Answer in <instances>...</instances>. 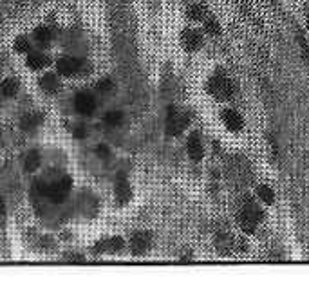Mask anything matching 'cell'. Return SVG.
I'll list each match as a JSON object with an SVG mask.
<instances>
[{
  "mask_svg": "<svg viewBox=\"0 0 309 298\" xmlns=\"http://www.w3.org/2000/svg\"><path fill=\"white\" fill-rule=\"evenodd\" d=\"M47 63H49V58L44 56L42 53H29V56H27V67L34 71L44 69Z\"/></svg>",
  "mask_w": 309,
  "mask_h": 298,
  "instance_id": "7c38bea8",
  "label": "cell"
},
{
  "mask_svg": "<svg viewBox=\"0 0 309 298\" xmlns=\"http://www.w3.org/2000/svg\"><path fill=\"white\" fill-rule=\"evenodd\" d=\"M221 118H222V121H224V125L228 126L230 130H233V132L240 130V129H242V125H244V121H242V116H240L239 112L232 111V109H226V111H222Z\"/></svg>",
  "mask_w": 309,
  "mask_h": 298,
  "instance_id": "9c48e42d",
  "label": "cell"
},
{
  "mask_svg": "<svg viewBox=\"0 0 309 298\" xmlns=\"http://www.w3.org/2000/svg\"><path fill=\"white\" fill-rule=\"evenodd\" d=\"M0 91H2V94H4L6 98H11V96H15L16 91H18V81H16L15 78H8V80L2 81Z\"/></svg>",
  "mask_w": 309,
  "mask_h": 298,
  "instance_id": "5bb4252c",
  "label": "cell"
},
{
  "mask_svg": "<svg viewBox=\"0 0 309 298\" xmlns=\"http://www.w3.org/2000/svg\"><path fill=\"white\" fill-rule=\"evenodd\" d=\"M73 188V179L71 177H60L56 183H53L49 188H46V195L53 201V203H64L67 199L69 191Z\"/></svg>",
  "mask_w": 309,
  "mask_h": 298,
  "instance_id": "277c9868",
  "label": "cell"
},
{
  "mask_svg": "<svg viewBox=\"0 0 309 298\" xmlns=\"http://www.w3.org/2000/svg\"><path fill=\"white\" fill-rule=\"evenodd\" d=\"M40 85L44 87V91H47V92H54V91H58V78L54 76V74H46V76L40 80Z\"/></svg>",
  "mask_w": 309,
  "mask_h": 298,
  "instance_id": "e0dca14e",
  "label": "cell"
},
{
  "mask_svg": "<svg viewBox=\"0 0 309 298\" xmlns=\"http://www.w3.org/2000/svg\"><path fill=\"white\" fill-rule=\"evenodd\" d=\"M98 91L101 92H111L112 91V81L111 80H103L98 83Z\"/></svg>",
  "mask_w": 309,
  "mask_h": 298,
  "instance_id": "484cf974",
  "label": "cell"
},
{
  "mask_svg": "<svg viewBox=\"0 0 309 298\" xmlns=\"http://www.w3.org/2000/svg\"><path fill=\"white\" fill-rule=\"evenodd\" d=\"M257 194H259V197L262 199L264 203H267V204L273 203L275 194H273V190H271L270 186H266V184H262V186H259V190H257Z\"/></svg>",
  "mask_w": 309,
  "mask_h": 298,
  "instance_id": "7402d4cb",
  "label": "cell"
},
{
  "mask_svg": "<svg viewBox=\"0 0 309 298\" xmlns=\"http://www.w3.org/2000/svg\"><path fill=\"white\" fill-rule=\"evenodd\" d=\"M187 150H188V156H190L194 161H201L202 159V154H204V150H202L201 139H199L197 134L190 136V139H188V143H187Z\"/></svg>",
  "mask_w": 309,
  "mask_h": 298,
  "instance_id": "30bf717a",
  "label": "cell"
},
{
  "mask_svg": "<svg viewBox=\"0 0 309 298\" xmlns=\"http://www.w3.org/2000/svg\"><path fill=\"white\" fill-rule=\"evenodd\" d=\"M297 40H298V44H300L302 56H304V60L309 63V46H307V42H305V38L300 35V33H298V35H297Z\"/></svg>",
  "mask_w": 309,
  "mask_h": 298,
  "instance_id": "cb8c5ba5",
  "label": "cell"
},
{
  "mask_svg": "<svg viewBox=\"0 0 309 298\" xmlns=\"http://www.w3.org/2000/svg\"><path fill=\"white\" fill-rule=\"evenodd\" d=\"M74 105H76V111L84 116H92L96 111V99L89 92H80L74 99Z\"/></svg>",
  "mask_w": 309,
  "mask_h": 298,
  "instance_id": "8992f818",
  "label": "cell"
},
{
  "mask_svg": "<svg viewBox=\"0 0 309 298\" xmlns=\"http://www.w3.org/2000/svg\"><path fill=\"white\" fill-rule=\"evenodd\" d=\"M24 164H26V170L27 172H33V170L38 168L40 164V156L38 152H29L26 156V161H24Z\"/></svg>",
  "mask_w": 309,
  "mask_h": 298,
  "instance_id": "ffe728a7",
  "label": "cell"
},
{
  "mask_svg": "<svg viewBox=\"0 0 309 298\" xmlns=\"http://www.w3.org/2000/svg\"><path fill=\"white\" fill-rule=\"evenodd\" d=\"M98 154H99V156H103V157H107L109 156L107 146H98Z\"/></svg>",
  "mask_w": 309,
  "mask_h": 298,
  "instance_id": "4316f807",
  "label": "cell"
},
{
  "mask_svg": "<svg viewBox=\"0 0 309 298\" xmlns=\"http://www.w3.org/2000/svg\"><path fill=\"white\" fill-rule=\"evenodd\" d=\"M15 49L18 51V53H27V51L31 49V47H29V40L24 38V36H20V38H16V42H15Z\"/></svg>",
  "mask_w": 309,
  "mask_h": 298,
  "instance_id": "d4e9b609",
  "label": "cell"
},
{
  "mask_svg": "<svg viewBox=\"0 0 309 298\" xmlns=\"http://www.w3.org/2000/svg\"><path fill=\"white\" fill-rule=\"evenodd\" d=\"M187 15L190 20H204L208 16V9L204 8V4H190L187 9Z\"/></svg>",
  "mask_w": 309,
  "mask_h": 298,
  "instance_id": "4fadbf2b",
  "label": "cell"
},
{
  "mask_svg": "<svg viewBox=\"0 0 309 298\" xmlns=\"http://www.w3.org/2000/svg\"><path fill=\"white\" fill-rule=\"evenodd\" d=\"M0 22H2V18H0Z\"/></svg>",
  "mask_w": 309,
  "mask_h": 298,
  "instance_id": "f1b7e54d",
  "label": "cell"
},
{
  "mask_svg": "<svg viewBox=\"0 0 309 298\" xmlns=\"http://www.w3.org/2000/svg\"><path fill=\"white\" fill-rule=\"evenodd\" d=\"M202 22H204V31L208 33V35H212V36L221 35V26H219V22L214 18V16L208 15Z\"/></svg>",
  "mask_w": 309,
  "mask_h": 298,
  "instance_id": "9a60e30c",
  "label": "cell"
},
{
  "mask_svg": "<svg viewBox=\"0 0 309 298\" xmlns=\"http://www.w3.org/2000/svg\"><path fill=\"white\" fill-rule=\"evenodd\" d=\"M305 20H307V24H309V2L305 4Z\"/></svg>",
  "mask_w": 309,
  "mask_h": 298,
  "instance_id": "83f0119b",
  "label": "cell"
},
{
  "mask_svg": "<svg viewBox=\"0 0 309 298\" xmlns=\"http://www.w3.org/2000/svg\"><path fill=\"white\" fill-rule=\"evenodd\" d=\"M132 197V190H130V184L125 179H119L116 184V199L119 201V204H125Z\"/></svg>",
  "mask_w": 309,
  "mask_h": 298,
  "instance_id": "8fae6325",
  "label": "cell"
},
{
  "mask_svg": "<svg viewBox=\"0 0 309 298\" xmlns=\"http://www.w3.org/2000/svg\"><path fill=\"white\" fill-rule=\"evenodd\" d=\"M188 125H190V114L179 112L174 107L168 109V116H167V134L168 136H179Z\"/></svg>",
  "mask_w": 309,
  "mask_h": 298,
  "instance_id": "3957f363",
  "label": "cell"
},
{
  "mask_svg": "<svg viewBox=\"0 0 309 298\" xmlns=\"http://www.w3.org/2000/svg\"><path fill=\"white\" fill-rule=\"evenodd\" d=\"M208 91H210V94L214 96V98L224 101V99L232 98L235 89H233L232 80H230L224 73H215L214 76L210 78V81H208Z\"/></svg>",
  "mask_w": 309,
  "mask_h": 298,
  "instance_id": "7a4b0ae2",
  "label": "cell"
},
{
  "mask_svg": "<svg viewBox=\"0 0 309 298\" xmlns=\"http://www.w3.org/2000/svg\"><path fill=\"white\" fill-rule=\"evenodd\" d=\"M42 123V116L40 114H29L22 119V129L24 130H33Z\"/></svg>",
  "mask_w": 309,
  "mask_h": 298,
  "instance_id": "d6986e66",
  "label": "cell"
},
{
  "mask_svg": "<svg viewBox=\"0 0 309 298\" xmlns=\"http://www.w3.org/2000/svg\"><path fill=\"white\" fill-rule=\"evenodd\" d=\"M217 246L221 249V253H230L233 249V241L230 239V235H221L217 241Z\"/></svg>",
  "mask_w": 309,
  "mask_h": 298,
  "instance_id": "603a6c76",
  "label": "cell"
},
{
  "mask_svg": "<svg viewBox=\"0 0 309 298\" xmlns=\"http://www.w3.org/2000/svg\"><path fill=\"white\" fill-rule=\"evenodd\" d=\"M105 123L111 126H119L123 123V112L121 111H112L105 116Z\"/></svg>",
  "mask_w": 309,
  "mask_h": 298,
  "instance_id": "44dd1931",
  "label": "cell"
},
{
  "mask_svg": "<svg viewBox=\"0 0 309 298\" xmlns=\"http://www.w3.org/2000/svg\"><path fill=\"white\" fill-rule=\"evenodd\" d=\"M181 42L188 51H197L202 46V35L195 29H184L181 35Z\"/></svg>",
  "mask_w": 309,
  "mask_h": 298,
  "instance_id": "ba28073f",
  "label": "cell"
},
{
  "mask_svg": "<svg viewBox=\"0 0 309 298\" xmlns=\"http://www.w3.org/2000/svg\"><path fill=\"white\" fill-rule=\"evenodd\" d=\"M99 248L105 249V251L112 253V251H119L123 248V241L119 237H114V239H109V241H103L99 242Z\"/></svg>",
  "mask_w": 309,
  "mask_h": 298,
  "instance_id": "2e32d148",
  "label": "cell"
},
{
  "mask_svg": "<svg viewBox=\"0 0 309 298\" xmlns=\"http://www.w3.org/2000/svg\"><path fill=\"white\" fill-rule=\"evenodd\" d=\"M58 73L61 74V76H73V74H78L81 71V60H78V58L74 56H64L58 60Z\"/></svg>",
  "mask_w": 309,
  "mask_h": 298,
  "instance_id": "5b68a950",
  "label": "cell"
},
{
  "mask_svg": "<svg viewBox=\"0 0 309 298\" xmlns=\"http://www.w3.org/2000/svg\"><path fill=\"white\" fill-rule=\"evenodd\" d=\"M264 214L257 204L253 203H246L242 206V210L237 214V222H239L240 229L244 231V233H253L260 221H262Z\"/></svg>",
  "mask_w": 309,
  "mask_h": 298,
  "instance_id": "6da1fadb",
  "label": "cell"
},
{
  "mask_svg": "<svg viewBox=\"0 0 309 298\" xmlns=\"http://www.w3.org/2000/svg\"><path fill=\"white\" fill-rule=\"evenodd\" d=\"M150 244H152V235H150L149 231H137V233H134L132 239H130V248H132V251L136 253V255L145 253L147 249L150 248Z\"/></svg>",
  "mask_w": 309,
  "mask_h": 298,
  "instance_id": "52a82bcc",
  "label": "cell"
},
{
  "mask_svg": "<svg viewBox=\"0 0 309 298\" xmlns=\"http://www.w3.org/2000/svg\"><path fill=\"white\" fill-rule=\"evenodd\" d=\"M34 38H36V42L42 44V46H47V44H51V40H53V35H51V31L47 29V27H38V29H34Z\"/></svg>",
  "mask_w": 309,
  "mask_h": 298,
  "instance_id": "ac0fdd59",
  "label": "cell"
}]
</instances>
